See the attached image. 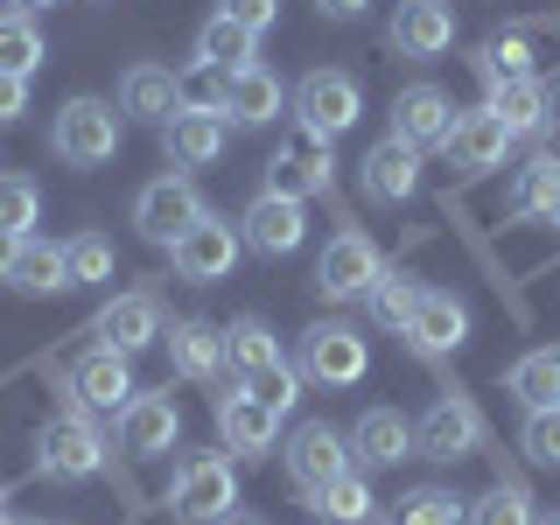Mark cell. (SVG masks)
Masks as SVG:
<instances>
[{
    "label": "cell",
    "instance_id": "1",
    "mask_svg": "<svg viewBox=\"0 0 560 525\" xmlns=\"http://www.w3.org/2000/svg\"><path fill=\"white\" fill-rule=\"evenodd\" d=\"M168 512L183 518V525H218V518H232V512H238V477H232V463H224V455H210V448H189L183 463H175V477H168Z\"/></svg>",
    "mask_w": 560,
    "mask_h": 525
},
{
    "label": "cell",
    "instance_id": "2",
    "mask_svg": "<svg viewBox=\"0 0 560 525\" xmlns=\"http://www.w3.org/2000/svg\"><path fill=\"white\" fill-rule=\"evenodd\" d=\"M105 434H98V420L84 413V407H70L57 420H43V434H35V463H43V477H57V483H84V477H98L105 469Z\"/></svg>",
    "mask_w": 560,
    "mask_h": 525
},
{
    "label": "cell",
    "instance_id": "3",
    "mask_svg": "<svg viewBox=\"0 0 560 525\" xmlns=\"http://www.w3.org/2000/svg\"><path fill=\"white\" fill-rule=\"evenodd\" d=\"M49 148H57L63 168H105L119 154V113L105 98H70V105H57Z\"/></svg>",
    "mask_w": 560,
    "mask_h": 525
},
{
    "label": "cell",
    "instance_id": "4",
    "mask_svg": "<svg viewBox=\"0 0 560 525\" xmlns=\"http://www.w3.org/2000/svg\"><path fill=\"white\" fill-rule=\"evenodd\" d=\"M294 119H302L308 133H323V140L350 133V127L364 119V92H358V78H350V70H308V78L294 84Z\"/></svg>",
    "mask_w": 560,
    "mask_h": 525
},
{
    "label": "cell",
    "instance_id": "5",
    "mask_svg": "<svg viewBox=\"0 0 560 525\" xmlns=\"http://www.w3.org/2000/svg\"><path fill=\"white\" fill-rule=\"evenodd\" d=\"M238 253H245V232L238 224H224V218H203L189 224L183 238L168 245V267L183 273V280H197V288H210V280H232V267H238Z\"/></svg>",
    "mask_w": 560,
    "mask_h": 525
},
{
    "label": "cell",
    "instance_id": "6",
    "mask_svg": "<svg viewBox=\"0 0 560 525\" xmlns=\"http://www.w3.org/2000/svg\"><path fill=\"white\" fill-rule=\"evenodd\" d=\"M140 393V385H133V358H127V350H84V358L78 364H70V407H84V413H127V399Z\"/></svg>",
    "mask_w": 560,
    "mask_h": 525
},
{
    "label": "cell",
    "instance_id": "7",
    "mask_svg": "<svg viewBox=\"0 0 560 525\" xmlns=\"http://www.w3.org/2000/svg\"><path fill=\"white\" fill-rule=\"evenodd\" d=\"M218 434H224V448H232V455L259 463L267 448H280V413L267 407V399L245 393V378L232 372V378L218 385Z\"/></svg>",
    "mask_w": 560,
    "mask_h": 525
},
{
    "label": "cell",
    "instance_id": "8",
    "mask_svg": "<svg viewBox=\"0 0 560 525\" xmlns=\"http://www.w3.org/2000/svg\"><path fill=\"white\" fill-rule=\"evenodd\" d=\"M197 218H203V197H197L189 175H154V183L133 197V232L148 245H175Z\"/></svg>",
    "mask_w": 560,
    "mask_h": 525
},
{
    "label": "cell",
    "instance_id": "9",
    "mask_svg": "<svg viewBox=\"0 0 560 525\" xmlns=\"http://www.w3.org/2000/svg\"><path fill=\"white\" fill-rule=\"evenodd\" d=\"M385 273V253L364 232H337L323 245V259H315V294L323 302H358V294H372V280Z\"/></svg>",
    "mask_w": 560,
    "mask_h": 525
},
{
    "label": "cell",
    "instance_id": "10",
    "mask_svg": "<svg viewBox=\"0 0 560 525\" xmlns=\"http://www.w3.org/2000/svg\"><path fill=\"white\" fill-rule=\"evenodd\" d=\"M337 183V162H329V140L323 133H308V127H294L288 140H280V154L267 162V189L273 197H323V189Z\"/></svg>",
    "mask_w": 560,
    "mask_h": 525
},
{
    "label": "cell",
    "instance_id": "11",
    "mask_svg": "<svg viewBox=\"0 0 560 525\" xmlns=\"http://www.w3.org/2000/svg\"><path fill=\"white\" fill-rule=\"evenodd\" d=\"M483 448V413L469 407V399L442 393L428 413L413 420V455H434V463H463V455Z\"/></svg>",
    "mask_w": 560,
    "mask_h": 525
},
{
    "label": "cell",
    "instance_id": "12",
    "mask_svg": "<svg viewBox=\"0 0 560 525\" xmlns=\"http://www.w3.org/2000/svg\"><path fill=\"white\" fill-rule=\"evenodd\" d=\"M364 372H372V350H364V337L350 323L302 329V378H315V385H358Z\"/></svg>",
    "mask_w": 560,
    "mask_h": 525
},
{
    "label": "cell",
    "instance_id": "13",
    "mask_svg": "<svg viewBox=\"0 0 560 525\" xmlns=\"http://www.w3.org/2000/svg\"><path fill=\"white\" fill-rule=\"evenodd\" d=\"M238 232H245V245H253L259 259H288V253H302V245H308V203L259 189L253 210L238 218Z\"/></svg>",
    "mask_w": 560,
    "mask_h": 525
},
{
    "label": "cell",
    "instance_id": "14",
    "mask_svg": "<svg viewBox=\"0 0 560 525\" xmlns=\"http://www.w3.org/2000/svg\"><path fill=\"white\" fill-rule=\"evenodd\" d=\"M280 455H288V477H294V490H323L337 469H350V434H337L329 420H302V428L280 442Z\"/></svg>",
    "mask_w": 560,
    "mask_h": 525
},
{
    "label": "cell",
    "instance_id": "15",
    "mask_svg": "<svg viewBox=\"0 0 560 525\" xmlns=\"http://www.w3.org/2000/svg\"><path fill=\"white\" fill-rule=\"evenodd\" d=\"M455 43V8L448 0H399L393 8V49L407 63H434Z\"/></svg>",
    "mask_w": 560,
    "mask_h": 525
},
{
    "label": "cell",
    "instance_id": "16",
    "mask_svg": "<svg viewBox=\"0 0 560 525\" xmlns=\"http://www.w3.org/2000/svg\"><path fill=\"white\" fill-rule=\"evenodd\" d=\"M162 343H168V364H175V378H189V385H224L232 378V364H224V329L218 323H168L162 329Z\"/></svg>",
    "mask_w": 560,
    "mask_h": 525
},
{
    "label": "cell",
    "instance_id": "17",
    "mask_svg": "<svg viewBox=\"0 0 560 525\" xmlns=\"http://www.w3.org/2000/svg\"><path fill=\"white\" fill-rule=\"evenodd\" d=\"M455 113H463V105H455L442 84H407V92L393 98V133H399V140H413L420 154H428V148H448Z\"/></svg>",
    "mask_w": 560,
    "mask_h": 525
},
{
    "label": "cell",
    "instance_id": "18",
    "mask_svg": "<svg viewBox=\"0 0 560 525\" xmlns=\"http://www.w3.org/2000/svg\"><path fill=\"white\" fill-rule=\"evenodd\" d=\"M224 113L218 105H183V113H168V127H162V148H168V162L175 168H210L224 154Z\"/></svg>",
    "mask_w": 560,
    "mask_h": 525
},
{
    "label": "cell",
    "instance_id": "19",
    "mask_svg": "<svg viewBox=\"0 0 560 525\" xmlns=\"http://www.w3.org/2000/svg\"><path fill=\"white\" fill-rule=\"evenodd\" d=\"M399 337H407L420 358H448V350L469 343V308L455 302V294H428V288H420V302H413V315H407Z\"/></svg>",
    "mask_w": 560,
    "mask_h": 525
},
{
    "label": "cell",
    "instance_id": "20",
    "mask_svg": "<svg viewBox=\"0 0 560 525\" xmlns=\"http://www.w3.org/2000/svg\"><path fill=\"white\" fill-rule=\"evenodd\" d=\"M175 434H183V413H175L168 393H133L127 413H119V448L140 455V463H148V455H168Z\"/></svg>",
    "mask_w": 560,
    "mask_h": 525
},
{
    "label": "cell",
    "instance_id": "21",
    "mask_svg": "<svg viewBox=\"0 0 560 525\" xmlns=\"http://www.w3.org/2000/svg\"><path fill=\"white\" fill-rule=\"evenodd\" d=\"M407 455H413V420L399 407H364L358 413V428H350V463L393 469V463H407Z\"/></svg>",
    "mask_w": 560,
    "mask_h": 525
},
{
    "label": "cell",
    "instance_id": "22",
    "mask_svg": "<svg viewBox=\"0 0 560 525\" xmlns=\"http://www.w3.org/2000/svg\"><path fill=\"white\" fill-rule=\"evenodd\" d=\"M98 343L105 350H127V358H133V350H148V343H162V302H154V294H113V302H105L98 308Z\"/></svg>",
    "mask_w": 560,
    "mask_h": 525
},
{
    "label": "cell",
    "instance_id": "23",
    "mask_svg": "<svg viewBox=\"0 0 560 525\" xmlns=\"http://www.w3.org/2000/svg\"><path fill=\"white\" fill-rule=\"evenodd\" d=\"M420 189V148L399 133L372 140V154H364V197L372 203H407Z\"/></svg>",
    "mask_w": 560,
    "mask_h": 525
},
{
    "label": "cell",
    "instance_id": "24",
    "mask_svg": "<svg viewBox=\"0 0 560 525\" xmlns=\"http://www.w3.org/2000/svg\"><path fill=\"white\" fill-rule=\"evenodd\" d=\"M218 113H224V127H273V119H280V78H273L267 63L232 70V78H224Z\"/></svg>",
    "mask_w": 560,
    "mask_h": 525
},
{
    "label": "cell",
    "instance_id": "25",
    "mask_svg": "<svg viewBox=\"0 0 560 525\" xmlns=\"http://www.w3.org/2000/svg\"><path fill=\"white\" fill-rule=\"evenodd\" d=\"M504 154H512V133H504V119L490 113H455V127H448V162L455 168H469V175H483V168H504Z\"/></svg>",
    "mask_w": 560,
    "mask_h": 525
},
{
    "label": "cell",
    "instance_id": "26",
    "mask_svg": "<svg viewBox=\"0 0 560 525\" xmlns=\"http://www.w3.org/2000/svg\"><path fill=\"white\" fill-rule=\"evenodd\" d=\"M119 113L127 119H148V127H168V113H183V78L162 63H133L119 78Z\"/></svg>",
    "mask_w": 560,
    "mask_h": 525
},
{
    "label": "cell",
    "instance_id": "27",
    "mask_svg": "<svg viewBox=\"0 0 560 525\" xmlns=\"http://www.w3.org/2000/svg\"><path fill=\"white\" fill-rule=\"evenodd\" d=\"M308 504H315V518H329V525H364V518L378 512V498H372V483H364L358 463L337 469L323 490H308Z\"/></svg>",
    "mask_w": 560,
    "mask_h": 525
},
{
    "label": "cell",
    "instance_id": "28",
    "mask_svg": "<svg viewBox=\"0 0 560 525\" xmlns=\"http://www.w3.org/2000/svg\"><path fill=\"white\" fill-rule=\"evenodd\" d=\"M490 113L504 119V133H547V84L539 78H512V84H490Z\"/></svg>",
    "mask_w": 560,
    "mask_h": 525
},
{
    "label": "cell",
    "instance_id": "29",
    "mask_svg": "<svg viewBox=\"0 0 560 525\" xmlns=\"http://www.w3.org/2000/svg\"><path fill=\"white\" fill-rule=\"evenodd\" d=\"M504 393H512L525 413L560 407V350H533V358H518L512 378H504Z\"/></svg>",
    "mask_w": 560,
    "mask_h": 525
},
{
    "label": "cell",
    "instance_id": "30",
    "mask_svg": "<svg viewBox=\"0 0 560 525\" xmlns=\"http://www.w3.org/2000/svg\"><path fill=\"white\" fill-rule=\"evenodd\" d=\"M253 57H259V35H253V28L224 22V14H210V22H203V35H197V63H210V70H224V78H232V70H245Z\"/></svg>",
    "mask_w": 560,
    "mask_h": 525
},
{
    "label": "cell",
    "instance_id": "31",
    "mask_svg": "<svg viewBox=\"0 0 560 525\" xmlns=\"http://www.w3.org/2000/svg\"><path fill=\"white\" fill-rule=\"evenodd\" d=\"M224 364H232L238 378H253V372H267V364H280V337L259 315H238L232 329H224Z\"/></svg>",
    "mask_w": 560,
    "mask_h": 525
},
{
    "label": "cell",
    "instance_id": "32",
    "mask_svg": "<svg viewBox=\"0 0 560 525\" xmlns=\"http://www.w3.org/2000/svg\"><path fill=\"white\" fill-rule=\"evenodd\" d=\"M14 288L22 294H63L70 288V273H63V245H49V238H22V253H14Z\"/></svg>",
    "mask_w": 560,
    "mask_h": 525
},
{
    "label": "cell",
    "instance_id": "33",
    "mask_svg": "<svg viewBox=\"0 0 560 525\" xmlns=\"http://www.w3.org/2000/svg\"><path fill=\"white\" fill-rule=\"evenodd\" d=\"M35 63H43V28L22 8H8L0 14V70L8 78H35Z\"/></svg>",
    "mask_w": 560,
    "mask_h": 525
},
{
    "label": "cell",
    "instance_id": "34",
    "mask_svg": "<svg viewBox=\"0 0 560 525\" xmlns=\"http://www.w3.org/2000/svg\"><path fill=\"white\" fill-rule=\"evenodd\" d=\"M512 218H539V210H560V162L553 154H539L533 168H518V183H512Z\"/></svg>",
    "mask_w": 560,
    "mask_h": 525
},
{
    "label": "cell",
    "instance_id": "35",
    "mask_svg": "<svg viewBox=\"0 0 560 525\" xmlns=\"http://www.w3.org/2000/svg\"><path fill=\"white\" fill-rule=\"evenodd\" d=\"M35 218H43V189H35L28 175L0 168V232H14V238H35Z\"/></svg>",
    "mask_w": 560,
    "mask_h": 525
},
{
    "label": "cell",
    "instance_id": "36",
    "mask_svg": "<svg viewBox=\"0 0 560 525\" xmlns=\"http://www.w3.org/2000/svg\"><path fill=\"white\" fill-rule=\"evenodd\" d=\"M399 525H469V504L442 483H420L399 498Z\"/></svg>",
    "mask_w": 560,
    "mask_h": 525
},
{
    "label": "cell",
    "instance_id": "37",
    "mask_svg": "<svg viewBox=\"0 0 560 525\" xmlns=\"http://www.w3.org/2000/svg\"><path fill=\"white\" fill-rule=\"evenodd\" d=\"M63 273H70V288H98V280H113V238L78 232L63 245Z\"/></svg>",
    "mask_w": 560,
    "mask_h": 525
},
{
    "label": "cell",
    "instance_id": "38",
    "mask_svg": "<svg viewBox=\"0 0 560 525\" xmlns=\"http://www.w3.org/2000/svg\"><path fill=\"white\" fill-rule=\"evenodd\" d=\"M364 302H372V323H378V329H407V315H413V302H420V280H407V273H378Z\"/></svg>",
    "mask_w": 560,
    "mask_h": 525
},
{
    "label": "cell",
    "instance_id": "39",
    "mask_svg": "<svg viewBox=\"0 0 560 525\" xmlns=\"http://www.w3.org/2000/svg\"><path fill=\"white\" fill-rule=\"evenodd\" d=\"M477 70L483 84H512V78H533V57H525V35H490V43L477 49Z\"/></svg>",
    "mask_w": 560,
    "mask_h": 525
},
{
    "label": "cell",
    "instance_id": "40",
    "mask_svg": "<svg viewBox=\"0 0 560 525\" xmlns=\"http://www.w3.org/2000/svg\"><path fill=\"white\" fill-rule=\"evenodd\" d=\"M533 498H525L518 483H498V490H483L477 504H469V525H533Z\"/></svg>",
    "mask_w": 560,
    "mask_h": 525
},
{
    "label": "cell",
    "instance_id": "41",
    "mask_svg": "<svg viewBox=\"0 0 560 525\" xmlns=\"http://www.w3.org/2000/svg\"><path fill=\"white\" fill-rule=\"evenodd\" d=\"M245 393H253V399H267L273 413H288L294 399H302V364H288V358L267 364V372H253V378H245Z\"/></svg>",
    "mask_w": 560,
    "mask_h": 525
},
{
    "label": "cell",
    "instance_id": "42",
    "mask_svg": "<svg viewBox=\"0 0 560 525\" xmlns=\"http://www.w3.org/2000/svg\"><path fill=\"white\" fill-rule=\"evenodd\" d=\"M518 448L533 455V463L560 469V407H539V413H525V428H518Z\"/></svg>",
    "mask_w": 560,
    "mask_h": 525
},
{
    "label": "cell",
    "instance_id": "43",
    "mask_svg": "<svg viewBox=\"0 0 560 525\" xmlns=\"http://www.w3.org/2000/svg\"><path fill=\"white\" fill-rule=\"evenodd\" d=\"M218 14L238 22V28H253V35H267L280 22V0H218Z\"/></svg>",
    "mask_w": 560,
    "mask_h": 525
},
{
    "label": "cell",
    "instance_id": "44",
    "mask_svg": "<svg viewBox=\"0 0 560 525\" xmlns=\"http://www.w3.org/2000/svg\"><path fill=\"white\" fill-rule=\"evenodd\" d=\"M22 113H28V78H8V70H0V127H14Z\"/></svg>",
    "mask_w": 560,
    "mask_h": 525
},
{
    "label": "cell",
    "instance_id": "45",
    "mask_svg": "<svg viewBox=\"0 0 560 525\" xmlns=\"http://www.w3.org/2000/svg\"><path fill=\"white\" fill-rule=\"evenodd\" d=\"M315 8H323V14H329V22H358V14H364V8H372V0H315Z\"/></svg>",
    "mask_w": 560,
    "mask_h": 525
},
{
    "label": "cell",
    "instance_id": "46",
    "mask_svg": "<svg viewBox=\"0 0 560 525\" xmlns=\"http://www.w3.org/2000/svg\"><path fill=\"white\" fill-rule=\"evenodd\" d=\"M14 253H22V238H14V232H0V280L14 273Z\"/></svg>",
    "mask_w": 560,
    "mask_h": 525
},
{
    "label": "cell",
    "instance_id": "47",
    "mask_svg": "<svg viewBox=\"0 0 560 525\" xmlns=\"http://www.w3.org/2000/svg\"><path fill=\"white\" fill-rule=\"evenodd\" d=\"M547 127H560V84H547Z\"/></svg>",
    "mask_w": 560,
    "mask_h": 525
},
{
    "label": "cell",
    "instance_id": "48",
    "mask_svg": "<svg viewBox=\"0 0 560 525\" xmlns=\"http://www.w3.org/2000/svg\"><path fill=\"white\" fill-rule=\"evenodd\" d=\"M218 525H259V518H245V512H232V518H218Z\"/></svg>",
    "mask_w": 560,
    "mask_h": 525
},
{
    "label": "cell",
    "instance_id": "49",
    "mask_svg": "<svg viewBox=\"0 0 560 525\" xmlns=\"http://www.w3.org/2000/svg\"><path fill=\"white\" fill-rule=\"evenodd\" d=\"M35 8H57V0H22V14H35Z\"/></svg>",
    "mask_w": 560,
    "mask_h": 525
},
{
    "label": "cell",
    "instance_id": "50",
    "mask_svg": "<svg viewBox=\"0 0 560 525\" xmlns=\"http://www.w3.org/2000/svg\"><path fill=\"white\" fill-rule=\"evenodd\" d=\"M533 525H560V512H539V518H533Z\"/></svg>",
    "mask_w": 560,
    "mask_h": 525
},
{
    "label": "cell",
    "instance_id": "51",
    "mask_svg": "<svg viewBox=\"0 0 560 525\" xmlns=\"http://www.w3.org/2000/svg\"><path fill=\"white\" fill-rule=\"evenodd\" d=\"M0 504H8V483H0Z\"/></svg>",
    "mask_w": 560,
    "mask_h": 525
},
{
    "label": "cell",
    "instance_id": "52",
    "mask_svg": "<svg viewBox=\"0 0 560 525\" xmlns=\"http://www.w3.org/2000/svg\"><path fill=\"white\" fill-rule=\"evenodd\" d=\"M0 525H8V518H0Z\"/></svg>",
    "mask_w": 560,
    "mask_h": 525
},
{
    "label": "cell",
    "instance_id": "53",
    "mask_svg": "<svg viewBox=\"0 0 560 525\" xmlns=\"http://www.w3.org/2000/svg\"><path fill=\"white\" fill-rule=\"evenodd\" d=\"M553 218H560V210H553Z\"/></svg>",
    "mask_w": 560,
    "mask_h": 525
}]
</instances>
